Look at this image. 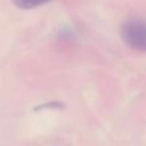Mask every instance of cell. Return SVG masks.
Wrapping results in <instances>:
<instances>
[{"mask_svg":"<svg viewBox=\"0 0 146 146\" xmlns=\"http://www.w3.org/2000/svg\"><path fill=\"white\" fill-rule=\"evenodd\" d=\"M51 0H12L13 4L20 9H33L49 3Z\"/></svg>","mask_w":146,"mask_h":146,"instance_id":"obj_2","label":"cell"},{"mask_svg":"<svg viewBox=\"0 0 146 146\" xmlns=\"http://www.w3.org/2000/svg\"><path fill=\"white\" fill-rule=\"evenodd\" d=\"M62 106V104H60L58 102H48V104H41V106H37V108H34V110H42L44 108H59Z\"/></svg>","mask_w":146,"mask_h":146,"instance_id":"obj_3","label":"cell"},{"mask_svg":"<svg viewBox=\"0 0 146 146\" xmlns=\"http://www.w3.org/2000/svg\"><path fill=\"white\" fill-rule=\"evenodd\" d=\"M121 38L131 49L146 53V22L130 19L121 27Z\"/></svg>","mask_w":146,"mask_h":146,"instance_id":"obj_1","label":"cell"}]
</instances>
